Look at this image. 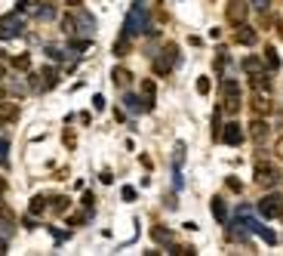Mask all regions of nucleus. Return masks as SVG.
<instances>
[{"label":"nucleus","instance_id":"24","mask_svg":"<svg viewBox=\"0 0 283 256\" xmlns=\"http://www.w3.org/2000/svg\"><path fill=\"white\" fill-rule=\"evenodd\" d=\"M256 235H259V238H262V241H265V244H277V235H274V232H271V229H265V226H262V223H259V229H256Z\"/></svg>","mask_w":283,"mask_h":256},{"label":"nucleus","instance_id":"34","mask_svg":"<svg viewBox=\"0 0 283 256\" xmlns=\"http://www.w3.org/2000/svg\"><path fill=\"white\" fill-rule=\"evenodd\" d=\"M142 93H145L148 99H154V81H145V84H142Z\"/></svg>","mask_w":283,"mask_h":256},{"label":"nucleus","instance_id":"22","mask_svg":"<svg viewBox=\"0 0 283 256\" xmlns=\"http://www.w3.org/2000/svg\"><path fill=\"white\" fill-rule=\"evenodd\" d=\"M244 71H247V75H259V71H262V62H259L256 56H247V59H244Z\"/></svg>","mask_w":283,"mask_h":256},{"label":"nucleus","instance_id":"4","mask_svg":"<svg viewBox=\"0 0 283 256\" xmlns=\"http://www.w3.org/2000/svg\"><path fill=\"white\" fill-rule=\"evenodd\" d=\"M22 34H25V22H22L19 13L0 19V41H16V38H22Z\"/></svg>","mask_w":283,"mask_h":256},{"label":"nucleus","instance_id":"41","mask_svg":"<svg viewBox=\"0 0 283 256\" xmlns=\"http://www.w3.org/2000/svg\"><path fill=\"white\" fill-rule=\"evenodd\" d=\"M0 253H7V241H0Z\"/></svg>","mask_w":283,"mask_h":256},{"label":"nucleus","instance_id":"15","mask_svg":"<svg viewBox=\"0 0 283 256\" xmlns=\"http://www.w3.org/2000/svg\"><path fill=\"white\" fill-rule=\"evenodd\" d=\"M213 216H216L219 226H228V207H225L222 198H213Z\"/></svg>","mask_w":283,"mask_h":256},{"label":"nucleus","instance_id":"26","mask_svg":"<svg viewBox=\"0 0 283 256\" xmlns=\"http://www.w3.org/2000/svg\"><path fill=\"white\" fill-rule=\"evenodd\" d=\"M13 68L28 71V68H31V56H28V53H25V56H16V59H13Z\"/></svg>","mask_w":283,"mask_h":256},{"label":"nucleus","instance_id":"10","mask_svg":"<svg viewBox=\"0 0 283 256\" xmlns=\"http://www.w3.org/2000/svg\"><path fill=\"white\" fill-rule=\"evenodd\" d=\"M280 207H283V198H280V195H265V198L259 201V216H265V219H277Z\"/></svg>","mask_w":283,"mask_h":256},{"label":"nucleus","instance_id":"5","mask_svg":"<svg viewBox=\"0 0 283 256\" xmlns=\"http://www.w3.org/2000/svg\"><path fill=\"white\" fill-rule=\"evenodd\" d=\"M250 108H253V115L256 118H265L274 112V105H271V90H253L250 96Z\"/></svg>","mask_w":283,"mask_h":256},{"label":"nucleus","instance_id":"19","mask_svg":"<svg viewBox=\"0 0 283 256\" xmlns=\"http://www.w3.org/2000/svg\"><path fill=\"white\" fill-rule=\"evenodd\" d=\"M0 167H10V139L7 136H0Z\"/></svg>","mask_w":283,"mask_h":256},{"label":"nucleus","instance_id":"31","mask_svg":"<svg viewBox=\"0 0 283 256\" xmlns=\"http://www.w3.org/2000/svg\"><path fill=\"white\" fill-rule=\"evenodd\" d=\"M62 31H68V34H74V16L68 13L65 19H62Z\"/></svg>","mask_w":283,"mask_h":256},{"label":"nucleus","instance_id":"20","mask_svg":"<svg viewBox=\"0 0 283 256\" xmlns=\"http://www.w3.org/2000/svg\"><path fill=\"white\" fill-rule=\"evenodd\" d=\"M28 210H31V216H40V213L47 210V198H44V195H37V198H31V207H28Z\"/></svg>","mask_w":283,"mask_h":256},{"label":"nucleus","instance_id":"27","mask_svg":"<svg viewBox=\"0 0 283 256\" xmlns=\"http://www.w3.org/2000/svg\"><path fill=\"white\" fill-rule=\"evenodd\" d=\"M173 164L182 167L185 164V142H176V155H173Z\"/></svg>","mask_w":283,"mask_h":256},{"label":"nucleus","instance_id":"36","mask_svg":"<svg viewBox=\"0 0 283 256\" xmlns=\"http://www.w3.org/2000/svg\"><path fill=\"white\" fill-rule=\"evenodd\" d=\"M253 7H256L259 13H268V0H253Z\"/></svg>","mask_w":283,"mask_h":256},{"label":"nucleus","instance_id":"23","mask_svg":"<svg viewBox=\"0 0 283 256\" xmlns=\"http://www.w3.org/2000/svg\"><path fill=\"white\" fill-rule=\"evenodd\" d=\"M265 62H268V68H271V71H277V68H280V56H277V50H274V47H268V50H265Z\"/></svg>","mask_w":283,"mask_h":256},{"label":"nucleus","instance_id":"17","mask_svg":"<svg viewBox=\"0 0 283 256\" xmlns=\"http://www.w3.org/2000/svg\"><path fill=\"white\" fill-rule=\"evenodd\" d=\"M151 238H154L157 244H170V247H173V232H170V229H160V226H154V229H151Z\"/></svg>","mask_w":283,"mask_h":256},{"label":"nucleus","instance_id":"35","mask_svg":"<svg viewBox=\"0 0 283 256\" xmlns=\"http://www.w3.org/2000/svg\"><path fill=\"white\" fill-rule=\"evenodd\" d=\"M93 108H96V112H102V108H105V96H93Z\"/></svg>","mask_w":283,"mask_h":256},{"label":"nucleus","instance_id":"7","mask_svg":"<svg viewBox=\"0 0 283 256\" xmlns=\"http://www.w3.org/2000/svg\"><path fill=\"white\" fill-rule=\"evenodd\" d=\"M256 182H259L262 189H274L277 182H280V176H277V170L268 161H256Z\"/></svg>","mask_w":283,"mask_h":256},{"label":"nucleus","instance_id":"28","mask_svg":"<svg viewBox=\"0 0 283 256\" xmlns=\"http://www.w3.org/2000/svg\"><path fill=\"white\" fill-rule=\"evenodd\" d=\"M10 90H13L16 96H25V93H28V84H22L19 78H13V81H10Z\"/></svg>","mask_w":283,"mask_h":256},{"label":"nucleus","instance_id":"3","mask_svg":"<svg viewBox=\"0 0 283 256\" xmlns=\"http://www.w3.org/2000/svg\"><path fill=\"white\" fill-rule=\"evenodd\" d=\"M240 105H244V99H240V84L228 78V81L222 84V108H225L228 115H237Z\"/></svg>","mask_w":283,"mask_h":256},{"label":"nucleus","instance_id":"33","mask_svg":"<svg viewBox=\"0 0 283 256\" xmlns=\"http://www.w3.org/2000/svg\"><path fill=\"white\" fill-rule=\"evenodd\" d=\"M120 195H124V201H136V189H133V186H124V192H120Z\"/></svg>","mask_w":283,"mask_h":256},{"label":"nucleus","instance_id":"1","mask_svg":"<svg viewBox=\"0 0 283 256\" xmlns=\"http://www.w3.org/2000/svg\"><path fill=\"white\" fill-rule=\"evenodd\" d=\"M145 31H151V22H148V7H145V0H139V4H133V10L127 13L124 34H127V38H136V34H145Z\"/></svg>","mask_w":283,"mask_h":256},{"label":"nucleus","instance_id":"30","mask_svg":"<svg viewBox=\"0 0 283 256\" xmlns=\"http://www.w3.org/2000/svg\"><path fill=\"white\" fill-rule=\"evenodd\" d=\"M68 210V198H53V213H65Z\"/></svg>","mask_w":283,"mask_h":256},{"label":"nucleus","instance_id":"13","mask_svg":"<svg viewBox=\"0 0 283 256\" xmlns=\"http://www.w3.org/2000/svg\"><path fill=\"white\" fill-rule=\"evenodd\" d=\"M256 38H259V34H256V28L237 25V34H234V41H237V44H244V47H253V44H256Z\"/></svg>","mask_w":283,"mask_h":256},{"label":"nucleus","instance_id":"40","mask_svg":"<svg viewBox=\"0 0 283 256\" xmlns=\"http://www.w3.org/2000/svg\"><path fill=\"white\" fill-rule=\"evenodd\" d=\"M65 4H68V7H80V0H65Z\"/></svg>","mask_w":283,"mask_h":256},{"label":"nucleus","instance_id":"42","mask_svg":"<svg viewBox=\"0 0 283 256\" xmlns=\"http://www.w3.org/2000/svg\"><path fill=\"white\" fill-rule=\"evenodd\" d=\"M277 219H280V223H283V207H280V213H277Z\"/></svg>","mask_w":283,"mask_h":256},{"label":"nucleus","instance_id":"9","mask_svg":"<svg viewBox=\"0 0 283 256\" xmlns=\"http://www.w3.org/2000/svg\"><path fill=\"white\" fill-rule=\"evenodd\" d=\"M124 108H127V112H133V115H142V112H151V108H154V99L127 93V96H124Z\"/></svg>","mask_w":283,"mask_h":256},{"label":"nucleus","instance_id":"2","mask_svg":"<svg viewBox=\"0 0 283 256\" xmlns=\"http://www.w3.org/2000/svg\"><path fill=\"white\" fill-rule=\"evenodd\" d=\"M176 62H179V47L176 44H167L164 50L157 53V59H154V75H170V71L176 68Z\"/></svg>","mask_w":283,"mask_h":256},{"label":"nucleus","instance_id":"8","mask_svg":"<svg viewBox=\"0 0 283 256\" xmlns=\"http://www.w3.org/2000/svg\"><path fill=\"white\" fill-rule=\"evenodd\" d=\"M247 13H250V4H247V0H228L225 19H228L231 25H244V22H247Z\"/></svg>","mask_w":283,"mask_h":256},{"label":"nucleus","instance_id":"12","mask_svg":"<svg viewBox=\"0 0 283 256\" xmlns=\"http://www.w3.org/2000/svg\"><path fill=\"white\" fill-rule=\"evenodd\" d=\"M19 121V105L16 102H0V127Z\"/></svg>","mask_w":283,"mask_h":256},{"label":"nucleus","instance_id":"6","mask_svg":"<svg viewBox=\"0 0 283 256\" xmlns=\"http://www.w3.org/2000/svg\"><path fill=\"white\" fill-rule=\"evenodd\" d=\"M74 34H80V38H93L96 34V19L87 13V10H74Z\"/></svg>","mask_w":283,"mask_h":256},{"label":"nucleus","instance_id":"29","mask_svg":"<svg viewBox=\"0 0 283 256\" xmlns=\"http://www.w3.org/2000/svg\"><path fill=\"white\" fill-rule=\"evenodd\" d=\"M47 59L62 62V59H65V50H59V47H47Z\"/></svg>","mask_w":283,"mask_h":256},{"label":"nucleus","instance_id":"11","mask_svg":"<svg viewBox=\"0 0 283 256\" xmlns=\"http://www.w3.org/2000/svg\"><path fill=\"white\" fill-rule=\"evenodd\" d=\"M219 139H222L225 145H240V142H244V130H240V124H237V121H228V124L222 127Z\"/></svg>","mask_w":283,"mask_h":256},{"label":"nucleus","instance_id":"38","mask_svg":"<svg viewBox=\"0 0 283 256\" xmlns=\"http://www.w3.org/2000/svg\"><path fill=\"white\" fill-rule=\"evenodd\" d=\"M277 34H280V41H283V19L277 22Z\"/></svg>","mask_w":283,"mask_h":256},{"label":"nucleus","instance_id":"39","mask_svg":"<svg viewBox=\"0 0 283 256\" xmlns=\"http://www.w3.org/2000/svg\"><path fill=\"white\" fill-rule=\"evenodd\" d=\"M4 96H7V84H4V81H0V99H4Z\"/></svg>","mask_w":283,"mask_h":256},{"label":"nucleus","instance_id":"32","mask_svg":"<svg viewBox=\"0 0 283 256\" xmlns=\"http://www.w3.org/2000/svg\"><path fill=\"white\" fill-rule=\"evenodd\" d=\"M197 93H200V96H207V93H210V81H207V78H200V81H197Z\"/></svg>","mask_w":283,"mask_h":256},{"label":"nucleus","instance_id":"18","mask_svg":"<svg viewBox=\"0 0 283 256\" xmlns=\"http://www.w3.org/2000/svg\"><path fill=\"white\" fill-rule=\"evenodd\" d=\"M40 78H44V87H47V90H50V87H56V84H59V71H56V68H50V65H47V68H44V71H40Z\"/></svg>","mask_w":283,"mask_h":256},{"label":"nucleus","instance_id":"21","mask_svg":"<svg viewBox=\"0 0 283 256\" xmlns=\"http://www.w3.org/2000/svg\"><path fill=\"white\" fill-rule=\"evenodd\" d=\"M37 0H19V4H16V13H31V16H37Z\"/></svg>","mask_w":283,"mask_h":256},{"label":"nucleus","instance_id":"16","mask_svg":"<svg viewBox=\"0 0 283 256\" xmlns=\"http://www.w3.org/2000/svg\"><path fill=\"white\" fill-rule=\"evenodd\" d=\"M130 78H133V75H130L127 68H120V65L111 71V81H114V87H127V84H130Z\"/></svg>","mask_w":283,"mask_h":256},{"label":"nucleus","instance_id":"25","mask_svg":"<svg viewBox=\"0 0 283 256\" xmlns=\"http://www.w3.org/2000/svg\"><path fill=\"white\" fill-rule=\"evenodd\" d=\"M127 53H130V38L124 34V38H120V41L114 44V56H127Z\"/></svg>","mask_w":283,"mask_h":256},{"label":"nucleus","instance_id":"14","mask_svg":"<svg viewBox=\"0 0 283 256\" xmlns=\"http://www.w3.org/2000/svg\"><path fill=\"white\" fill-rule=\"evenodd\" d=\"M250 136L256 142H265V136H268V124L262 118H256V115H253V124H250Z\"/></svg>","mask_w":283,"mask_h":256},{"label":"nucleus","instance_id":"37","mask_svg":"<svg viewBox=\"0 0 283 256\" xmlns=\"http://www.w3.org/2000/svg\"><path fill=\"white\" fill-rule=\"evenodd\" d=\"M274 155L283 161V136H280V139H277V145H274Z\"/></svg>","mask_w":283,"mask_h":256}]
</instances>
